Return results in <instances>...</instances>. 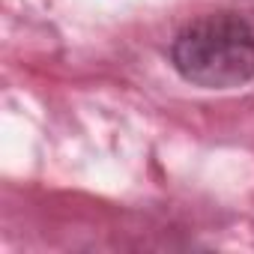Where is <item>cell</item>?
Instances as JSON below:
<instances>
[{
  "label": "cell",
  "mask_w": 254,
  "mask_h": 254,
  "mask_svg": "<svg viewBox=\"0 0 254 254\" xmlns=\"http://www.w3.org/2000/svg\"><path fill=\"white\" fill-rule=\"evenodd\" d=\"M171 66L200 90H236L254 81V24L239 12H206L174 36Z\"/></svg>",
  "instance_id": "1"
}]
</instances>
